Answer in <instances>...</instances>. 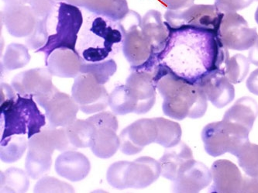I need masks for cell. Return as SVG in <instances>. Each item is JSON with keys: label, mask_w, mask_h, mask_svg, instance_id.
<instances>
[{"label": "cell", "mask_w": 258, "mask_h": 193, "mask_svg": "<svg viewBox=\"0 0 258 193\" xmlns=\"http://www.w3.org/2000/svg\"><path fill=\"white\" fill-rule=\"evenodd\" d=\"M7 4H30L31 0H4Z\"/></svg>", "instance_id": "45"}, {"label": "cell", "mask_w": 258, "mask_h": 193, "mask_svg": "<svg viewBox=\"0 0 258 193\" xmlns=\"http://www.w3.org/2000/svg\"><path fill=\"white\" fill-rule=\"evenodd\" d=\"M255 20H256V24H258V7L256 8V13H255Z\"/></svg>", "instance_id": "46"}, {"label": "cell", "mask_w": 258, "mask_h": 193, "mask_svg": "<svg viewBox=\"0 0 258 193\" xmlns=\"http://www.w3.org/2000/svg\"><path fill=\"white\" fill-rule=\"evenodd\" d=\"M168 10H183L194 5L195 0H161Z\"/></svg>", "instance_id": "41"}, {"label": "cell", "mask_w": 258, "mask_h": 193, "mask_svg": "<svg viewBox=\"0 0 258 193\" xmlns=\"http://www.w3.org/2000/svg\"><path fill=\"white\" fill-rule=\"evenodd\" d=\"M117 65L113 59L99 62H84L81 67V73H89L96 78L101 84L107 83L112 76L116 73Z\"/></svg>", "instance_id": "35"}, {"label": "cell", "mask_w": 258, "mask_h": 193, "mask_svg": "<svg viewBox=\"0 0 258 193\" xmlns=\"http://www.w3.org/2000/svg\"><path fill=\"white\" fill-rule=\"evenodd\" d=\"M138 106V99L126 84L116 86L109 94V106L115 114L124 116L135 113Z\"/></svg>", "instance_id": "29"}, {"label": "cell", "mask_w": 258, "mask_h": 193, "mask_svg": "<svg viewBox=\"0 0 258 193\" xmlns=\"http://www.w3.org/2000/svg\"><path fill=\"white\" fill-rule=\"evenodd\" d=\"M52 77L47 68H36L14 76L11 86L18 94L35 99L54 90L56 86L53 84Z\"/></svg>", "instance_id": "14"}, {"label": "cell", "mask_w": 258, "mask_h": 193, "mask_svg": "<svg viewBox=\"0 0 258 193\" xmlns=\"http://www.w3.org/2000/svg\"><path fill=\"white\" fill-rule=\"evenodd\" d=\"M124 38V28L120 21L85 10L76 52L86 63L112 59L122 50Z\"/></svg>", "instance_id": "2"}, {"label": "cell", "mask_w": 258, "mask_h": 193, "mask_svg": "<svg viewBox=\"0 0 258 193\" xmlns=\"http://www.w3.org/2000/svg\"><path fill=\"white\" fill-rule=\"evenodd\" d=\"M224 13L216 5L196 4L183 10H168L165 22L171 28L190 27L211 30L218 33Z\"/></svg>", "instance_id": "8"}, {"label": "cell", "mask_w": 258, "mask_h": 193, "mask_svg": "<svg viewBox=\"0 0 258 193\" xmlns=\"http://www.w3.org/2000/svg\"><path fill=\"white\" fill-rule=\"evenodd\" d=\"M35 101L45 111L50 126L66 127L77 119L80 109L79 105L72 96L61 93L57 87L49 94L35 99Z\"/></svg>", "instance_id": "12"}, {"label": "cell", "mask_w": 258, "mask_h": 193, "mask_svg": "<svg viewBox=\"0 0 258 193\" xmlns=\"http://www.w3.org/2000/svg\"><path fill=\"white\" fill-rule=\"evenodd\" d=\"M196 85L203 90L213 106L222 109L234 99V86L222 69H216L202 78Z\"/></svg>", "instance_id": "16"}, {"label": "cell", "mask_w": 258, "mask_h": 193, "mask_svg": "<svg viewBox=\"0 0 258 193\" xmlns=\"http://www.w3.org/2000/svg\"><path fill=\"white\" fill-rule=\"evenodd\" d=\"M64 128L70 143L76 149L91 148L94 144L97 129L87 119H76Z\"/></svg>", "instance_id": "27"}, {"label": "cell", "mask_w": 258, "mask_h": 193, "mask_svg": "<svg viewBox=\"0 0 258 193\" xmlns=\"http://www.w3.org/2000/svg\"><path fill=\"white\" fill-rule=\"evenodd\" d=\"M88 120L90 121L92 124L96 128L108 127L117 131L119 127L118 119L114 113L111 112H104L101 111L96 114L92 115L88 118Z\"/></svg>", "instance_id": "39"}, {"label": "cell", "mask_w": 258, "mask_h": 193, "mask_svg": "<svg viewBox=\"0 0 258 193\" xmlns=\"http://www.w3.org/2000/svg\"><path fill=\"white\" fill-rule=\"evenodd\" d=\"M72 148L64 127L44 126L40 133L28 140L25 171L32 179H40L50 172L54 151Z\"/></svg>", "instance_id": "6"}, {"label": "cell", "mask_w": 258, "mask_h": 193, "mask_svg": "<svg viewBox=\"0 0 258 193\" xmlns=\"http://www.w3.org/2000/svg\"><path fill=\"white\" fill-rule=\"evenodd\" d=\"M28 47L23 44L13 43L7 47L2 60L4 71H14L22 69L30 62Z\"/></svg>", "instance_id": "33"}, {"label": "cell", "mask_w": 258, "mask_h": 193, "mask_svg": "<svg viewBox=\"0 0 258 193\" xmlns=\"http://www.w3.org/2000/svg\"><path fill=\"white\" fill-rule=\"evenodd\" d=\"M248 59L250 63L254 65L255 66H258V39L254 45L250 49Z\"/></svg>", "instance_id": "44"}, {"label": "cell", "mask_w": 258, "mask_h": 193, "mask_svg": "<svg viewBox=\"0 0 258 193\" xmlns=\"http://www.w3.org/2000/svg\"><path fill=\"white\" fill-rule=\"evenodd\" d=\"M119 150L122 154L134 155L145 147L155 143L158 137V125L154 118L138 119L121 131Z\"/></svg>", "instance_id": "13"}, {"label": "cell", "mask_w": 258, "mask_h": 193, "mask_svg": "<svg viewBox=\"0 0 258 193\" xmlns=\"http://www.w3.org/2000/svg\"><path fill=\"white\" fill-rule=\"evenodd\" d=\"M27 171L18 168H8L1 172V192H26L30 187Z\"/></svg>", "instance_id": "32"}, {"label": "cell", "mask_w": 258, "mask_h": 193, "mask_svg": "<svg viewBox=\"0 0 258 193\" xmlns=\"http://www.w3.org/2000/svg\"><path fill=\"white\" fill-rule=\"evenodd\" d=\"M156 73L157 71L153 72L131 68V75L126 79V85L138 99L136 114L148 113L155 104L157 87L154 83V76Z\"/></svg>", "instance_id": "15"}, {"label": "cell", "mask_w": 258, "mask_h": 193, "mask_svg": "<svg viewBox=\"0 0 258 193\" xmlns=\"http://www.w3.org/2000/svg\"><path fill=\"white\" fill-rule=\"evenodd\" d=\"M154 83L163 98L162 110L165 116L176 120L204 116L208 99L197 85L173 74L160 62Z\"/></svg>", "instance_id": "3"}, {"label": "cell", "mask_w": 258, "mask_h": 193, "mask_svg": "<svg viewBox=\"0 0 258 193\" xmlns=\"http://www.w3.org/2000/svg\"><path fill=\"white\" fill-rule=\"evenodd\" d=\"M240 192H258V177L243 176V185Z\"/></svg>", "instance_id": "42"}, {"label": "cell", "mask_w": 258, "mask_h": 193, "mask_svg": "<svg viewBox=\"0 0 258 193\" xmlns=\"http://www.w3.org/2000/svg\"><path fill=\"white\" fill-rule=\"evenodd\" d=\"M254 0H216L215 5L224 13L237 12L248 7Z\"/></svg>", "instance_id": "40"}, {"label": "cell", "mask_w": 258, "mask_h": 193, "mask_svg": "<svg viewBox=\"0 0 258 193\" xmlns=\"http://www.w3.org/2000/svg\"><path fill=\"white\" fill-rule=\"evenodd\" d=\"M218 34L226 48L235 50H249L258 39L256 29L236 12L224 14Z\"/></svg>", "instance_id": "11"}, {"label": "cell", "mask_w": 258, "mask_h": 193, "mask_svg": "<svg viewBox=\"0 0 258 193\" xmlns=\"http://www.w3.org/2000/svg\"><path fill=\"white\" fill-rule=\"evenodd\" d=\"M158 125V137L155 143L165 148L176 146L181 141L182 131L179 123L162 117H154Z\"/></svg>", "instance_id": "31"}, {"label": "cell", "mask_w": 258, "mask_h": 193, "mask_svg": "<svg viewBox=\"0 0 258 193\" xmlns=\"http://www.w3.org/2000/svg\"><path fill=\"white\" fill-rule=\"evenodd\" d=\"M141 27L152 47L153 52H161L169 37V29L166 22L163 21L161 13L158 10H149L142 17Z\"/></svg>", "instance_id": "24"}, {"label": "cell", "mask_w": 258, "mask_h": 193, "mask_svg": "<svg viewBox=\"0 0 258 193\" xmlns=\"http://www.w3.org/2000/svg\"><path fill=\"white\" fill-rule=\"evenodd\" d=\"M34 97L17 93L16 97L2 101L0 104L1 119L4 122L1 140L14 135L31 137L40 133L46 126V115L37 106Z\"/></svg>", "instance_id": "5"}, {"label": "cell", "mask_w": 258, "mask_h": 193, "mask_svg": "<svg viewBox=\"0 0 258 193\" xmlns=\"http://www.w3.org/2000/svg\"><path fill=\"white\" fill-rule=\"evenodd\" d=\"M250 131L241 125L223 119L209 123L202 131L206 153L219 157L226 153L236 156L249 142Z\"/></svg>", "instance_id": "7"}, {"label": "cell", "mask_w": 258, "mask_h": 193, "mask_svg": "<svg viewBox=\"0 0 258 193\" xmlns=\"http://www.w3.org/2000/svg\"><path fill=\"white\" fill-rule=\"evenodd\" d=\"M131 161H119L112 164L106 172L108 183L117 189L128 188V175Z\"/></svg>", "instance_id": "37"}, {"label": "cell", "mask_w": 258, "mask_h": 193, "mask_svg": "<svg viewBox=\"0 0 258 193\" xmlns=\"http://www.w3.org/2000/svg\"><path fill=\"white\" fill-rule=\"evenodd\" d=\"M119 21L125 31L122 51L131 66H141L154 53L149 41L143 33L142 18L138 13L130 10Z\"/></svg>", "instance_id": "9"}, {"label": "cell", "mask_w": 258, "mask_h": 193, "mask_svg": "<svg viewBox=\"0 0 258 193\" xmlns=\"http://www.w3.org/2000/svg\"><path fill=\"white\" fill-rule=\"evenodd\" d=\"M54 168L59 176L77 182L89 175L91 163L86 155L76 150H69L63 151L57 157Z\"/></svg>", "instance_id": "20"}, {"label": "cell", "mask_w": 258, "mask_h": 193, "mask_svg": "<svg viewBox=\"0 0 258 193\" xmlns=\"http://www.w3.org/2000/svg\"><path fill=\"white\" fill-rule=\"evenodd\" d=\"M28 138L26 135H14L1 140L0 159L10 164L22 158L28 148Z\"/></svg>", "instance_id": "30"}, {"label": "cell", "mask_w": 258, "mask_h": 193, "mask_svg": "<svg viewBox=\"0 0 258 193\" xmlns=\"http://www.w3.org/2000/svg\"><path fill=\"white\" fill-rule=\"evenodd\" d=\"M211 192L237 193L241 191L243 176L235 164L228 160H217L211 167Z\"/></svg>", "instance_id": "18"}, {"label": "cell", "mask_w": 258, "mask_h": 193, "mask_svg": "<svg viewBox=\"0 0 258 193\" xmlns=\"http://www.w3.org/2000/svg\"><path fill=\"white\" fill-rule=\"evenodd\" d=\"M161 175L160 162L151 157H141L131 161L128 188L142 189L152 185Z\"/></svg>", "instance_id": "22"}, {"label": "cell", "mask_w": 258, "mask_h": 193, "mask_svg": "<svg viewBox=\"0 0 258 193\" xmlns=\"http://www.w3.org/2000/svg\"><path fill=\"white\" fill-rule=\"evenodd\" d=\"M83 20L80 7L62 1L54 3L44 18L47 42L35 52L43 53L45 61L57 49H70L76 52L78 35Z\"/></svg>", "instance_id": "4"}, {"label": "cell", "mask_w": 258, "mask_h": 193, "mask_svg": "<svg viewBox=\"0 0 258 193\" xmlns=\"http://www.w3.org/2000/svg\"><path fill=\"white\" fill-rule=\"evenodd\" d=\"M212 181L211 170L193 159L184 165L176 179L173 181L172 190L174 192H200L210 185Z\"/></svg>", "instance_id": "17"}, {"label": "cell", "mask_w": 258, "mask_h": 193, "mask_svg": "<svg viewBox=\"0 0 258 193\" xmlns=\"http://www.w3.org/2000/svg\"><path fill=\"white\" fill-rule=\"evenodd\" d=\"M193 159L192 151L184 142L180 141L176 146L166 148V151H164V155L159 160L161 176L174 181L184 165Z\"/></svg>", "instance_id": "23"}, {"label": "cell", "mask_w": 258, "mask_h": 193, "mask_svg": "<svg viewBox=\"0 0 258 193\" xmlns=\"http://www.w3.org/2000/svg\"><path fill=\"white\" fill-rule=\"evenodd\" d=\"M72 96L86 114L99 113L109 106V94L106 87L89 73H80L75 78Z\"/></svg>", "instance_id": "10"}, {"label": "cell", "mask_w": 258, "mask_h": 193, "mask_svg": "<svg viewBox=\"0 0 258 193\" xmlns=\"http://www.w3.org/2000/svg\"><path fill=\"white\" fill-rule=\"evenodd\" d=\"M257 116L258 104L256 100L249 96H243L226 111L223 119L241 125L250 131Z\"/></svg>", "instance_id": "26"}, {"label": "cell", "mask_w": 258, "mask_h": 193, "mask_svg": "<svg viewBox=\"0 0 258 193\" xmlns=\"http://www.w3.org/2000/svg\"><path fill=\"white\" fill-rule=\"evenodd\" d=\"M239 165L246 175L258 177V145L247 142L236 155Z\"/></svg>", "instance_id": "36"}, {"label": "cell", "mask_w": 258, "mask_h": 193, "mask_svg": "<svg viewBox=\"0 0 258 193\" xmlns=\"http://www.w3.org/2000/svg\"><path fill=\"white\" fill-rule=\"evenodd\" d=\"M84 61L77 52L70 49L60 48L53 51L45 61L53 76L61 79H75L81 73Z\"/></svg>", "instance_id": "21"}, {"label": "cell", "mask_w": 258, "mask_h": 193, "mask_svg": "<svg viewBox=\"0 0 258 193\" xmlns=\"http://www.w3.org/2000/svg\"><path fill=\"white\" fill-rule=\"evenodd\" d=\"M250 60L241 54H237L233 57H229L222 67L226 77L230 83L238 84L243 82L249 73Z\"/></svg>", "instance_id": "34"}, {"label": "cell", "mask_w": 258, "mask_h": 193, "mask_svg": "<svg viewBox=\"0 0 258 193\" xmlns=\"http://www.w3.org/2000/svg\"><path fill=\"white\" fill-rule=\"evenodd\" d=\"M168 29L169 37L157 57L160 64L191 84L221 69L230 57L216 31L190 27Z\"/></svg>", "instance_id": "1"}, {"label": "cell", "mask_w": 258, "mask_h": 193, "mask_svg": "<svg viewBox=\"0 0 258 193\" xmlns=\"http://www.w3.org/2000/svg\"><path fill=\"white\" fill-rule=\"evenodd\" d=\"M74 187L66 181L54 177L45 176L38 180L34 188V192H75Z\"/></svg>", "instance_id": "38"}, {"label": "cell", "mask_w": 258, "mask_h": 193, "mask_svg": "<svg viewBox=\"0 0 258 193\" xmlns=\"http://www.w3.org/2000/svg\"><path fill=\"white\" fill-rule=\"evenodd\" d=\"M66 3L118 21L130 11L126 0H68Z\"/></svg>", "instance_id": "25"}, {"label": "cell", "mask_w": 258, "mask_h": 193, "mask_svg": "<svg viewBox=\"0 0 258 193\" xmlns=\"http://www.w3.org/2000/svg\"><path fill=\"white\" fill-rule=\"evenodd\" d=\"M94 144L91 150L97 158L108 159L117 152L120 147L119 137L115 130L108 127L96 128Z\"/></svg>", "instance_id": "28"}, {"label": "cell", "mask_w": 258, "mask_h": 193, "mask_svg": "<svg viewBox=\"0 0 258 193\" xmlns=\"http://www.w3.org/2000/svg\"><path fill=\"white\" fill-rule=\"evenodd\" d=\"M4 21L10 34L16 37H27L34 31L37 19L30 7L24 4H7Z\"/></svg>", "instance_id": "19"}, {"label": "cell", "mask_w": 258, "mask_h": 193, "mask_svg": "<svg viewBox=\"0 0 258 193\" xmlns=\"http://www.w3.org/2000/svg\"><path fill=\"white\" fill-rule=\"evenodd\" d=\"M246 87L250 93L258 96V69L253 71L246 81Z\"/></svg>", "instance_id": "43"}]
</instances>
